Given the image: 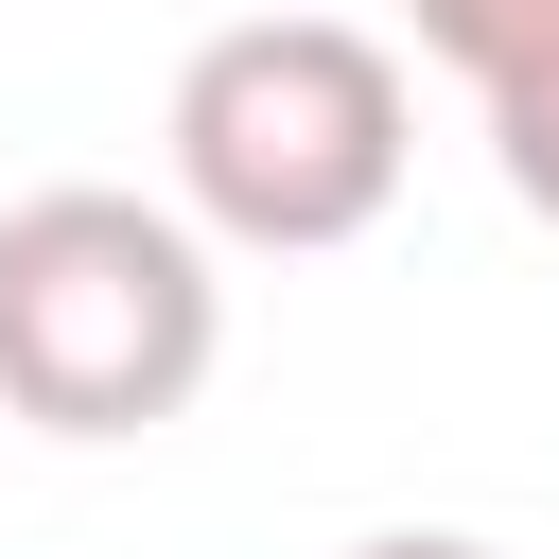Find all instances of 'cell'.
Returning <instances> with one entry per match:
<instances>
[{
  "label": "cell",
  "instance_id": "1",
  "mask_svg": "<svg viewBox=\"0 0 559 559\" xmlns=\"http://www.w3.org/2000/svg\"><path fill=\"white\" fill-rule=\"evenodd\" d=\"M175 210L210 245H262V262H332L402 210V157H419V87L367 17L332 0H245L227 35H192L175 70Z\"/></svg>",
  "mask_w": 559,
  "mask_h": 559
},
{
  "label": "cell",
  "instance_id": "2",
  "mask_svg": "<svg viewBox=\"0 0 559 559\" xmlns=\"http://www.w3.org/2000/svg\"><path fill=\"white\" fill-rule=\"evenodd\" d=\"M227 367V262L175 192L52 175L0 210V419L35 437H157Z\"/></svg>",
  "mask_w": 559,
  "mask_h": 559
},
{
  "label": "cell",
  "instance_id": "3",
  "mask_svg": "<svg viewBox=\"0 0 559 559\" xmlns=\"http://www.w3.org/2000/svg\"><path fill=\"white\" fill-rule=\"evenodd\" d=\"M419 52L489 105V175L559 227V0H419Z\"/></svg>",
  "mask_w": 559,
  "mask_h": 559
},
{
  "label": "cell",
  "instance_id": "4",
  "mask_svg": "<svg viewBox=\"0 0 559 559\" xmlns=\"http://www.w3.org/2000/svg\"><path fill=\"white\" fill-rule=\"evenodd\" d=\"M349 559H507V542H472V524H384V542H349Z\"/></svg>",
  "mask_w": 559,
  "mask_h": 559
}]
</instances>
